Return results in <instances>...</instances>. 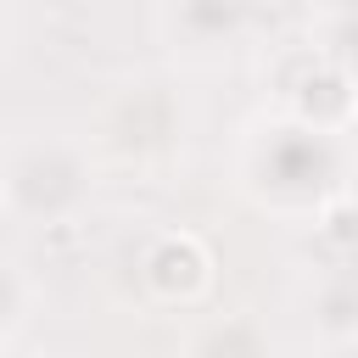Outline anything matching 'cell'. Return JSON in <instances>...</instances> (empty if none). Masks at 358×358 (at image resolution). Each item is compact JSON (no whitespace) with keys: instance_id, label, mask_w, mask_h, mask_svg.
<instances>
[{"instance_id":"1","label":"cell","mask_w":358,"mask_h":358,"mask_svg":"<svg viewBox=\"0 0 358 358\" xmlns=\"http://www.w3.org/2000/svg\"><path fill=\"white\" fill-rule=\"evenodd\" d=\"M347 173H352L347 140L313 134V129L291 123L285 112L252 117L235 145V185L246 190L252 207H263L274 218H313V207L324 196L352 185Z\"/></svg>"},{"instance_id":"2","label":"cell","mask_w":358,"mask_h":358,"mask_svg":"<svg viewBox=\"0 0 358 358\" xmlns=\"http://www.w3.org/2000/svg\"><path fill=\"white\" fill-rule=\"evenodd\" d=\"M0 190H6V213L22 224H39V229L73 224L95 196V157L84 140L56 129L17 134L0 151Z\"/></svg>"},{"instance_id":"3","label":"cell","mask_w":358,"mask_h":358,"mask_svg":"<svg viewBox=\"0 0 358 358\" xmlns=\"http://www.w3.org/2000/svg\"><path fill=\"white\" fill-rule=\"evenodd\" d=\"M140 280L162 308H196L213 296L218 257L196 229H162L140 257Z\"/></svg>"},{"instance_id":"4","label":"cell","mask_w":358,"mask_h":358,"mask_svg":"<svg viewBox=\"0 0 358 358\" xmlns=\"http://www.w3.org/2000/svg\"><path fill=\"white\" fill-rule=\"evenodd\" d=\"M157 28L173 50L213 62L252 34V0H162Z\"/></svg>"},{"instance_id":"5","label":"cell","mask_w":358,"mask_h":358,"mask_svg":"<svg viewBox=\"0 0 358 358\" xmlns=\"http://www.w3.org/2000/svg\"><path fill=\"white\" fill-rule=\"evenodd\" d=\"M291 123L313 129V134H336L347 140L352 134V117H358V90H352V67L336 62V56H319L280 101H274Z\"/></svg>"},{"instance_id":"6","label":"cell","mask_w":358,"mask_h":358,"mask_svg":"<svg viewBox=\"0 0 358 358\" xmlns=\"http://www.w3.org/2000/svg\"><path fill=\"white\" fill-rule=\"evenodd\" d=\"M185 358H274V336L257 313H218L190 330Z\"/></svg>"},{"instance_id":"7","label":"cell","mask_w":358,"mask_h":358,"mask_svg":"<svg viewBox=\"0 0 358 358\" xmlns=\"http://www.w3.org/2000/svg\"><path fill=\"white\" fill-rule=\"evenodd\" d=\"M313 341H358L352 263H330V268L313 280Z\"/></svg>"},{"instance_id":"8","label":"cell","mask_w":358,"mask_h":358,"mask_svg":"<svg viewBox=\"0 0 358 358\" xmlns=\"http://www.w3.org/2000/svg\"><path fill=\"white\" fill-rule=\"evenodd\" d=\"M313 241L330 252V263H352V246H358V224H352V185L324 196L313 207Z\"/></svg>"},{"instance_id":"9","label":"cell","mask_w":358,"mask_h":358,"mask_svg":"<svg viewBox=\"0 0 358 358\" xmlns=\"http://www.w3.org/2000/svg\"><path fill=\"white\" fill-rule=\"evenodd\" d=\"M22 313H28V285L22 274H11V263H0V341L22 324Z\"/></svg>"},{"instance_id":"10","label":"cell","mask_w":358,"mask_h":358,"mask_svg":"<svg viewBox=\"0 0 358 358\" xmlns=\"http://www.w3.org/2000/svg\"><path fill=\"white\" fill-rule=\"evenodd\" d=\"M313 358H358V341H313Z\"/></svg>"},{"instance_id":"11","label":"cell","mask_w":358,"mask_h":358,"mask_svg":"<svg viewBox=\"0 0 358 358\" xmlns=\"http://www.w3.org/2000/svg\"><path fill=\"white\" fill-rule=\"evenodd\" d=\"M0 218H6V190H0Z\"/></svg>"},{"instance_id":"12","label":"cell","mask_w":358,"mask_h":358,"mask_svg":"<svg viewBox=\"0 0 358 358\" xmlns=\"http://www.w3.org/2000/svg\"><path fill=\"white\" fill-rule=\"evenodd\" d=\"M0 34H6V6H0Z\"/></svg>"}]
</instances>
